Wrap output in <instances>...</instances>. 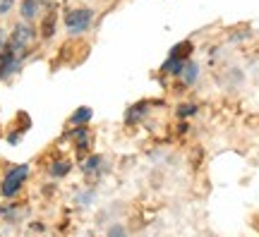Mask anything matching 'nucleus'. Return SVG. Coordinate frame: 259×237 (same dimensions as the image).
Masks as SVG:
<instances>
[{
	"instance_id": "8",
	"label": "nucleus",
	"mask_w": 259,
	"mask_h": 237,
	"mask_svg": "<svg viewBox=\"0 0 259 237\" xmlns=\"http://www.w3.org/2000/svg\"><path fill=\"white\" fill-rule=\"evenodd\" d=\"M38 5H41V0H24V5H22V17L34 19L38 12Z\"/></svg>"
},
{
	"instance_id": "7",
	"label": "nucleus",
	"mask_w": 259,
	"mask_h": 237,
	"mask_svg": "<svg viewBox=\"0 0 259 237\" xmlns=\"http://www.w3.org/2000/svg\"><path fill=\"white\" fill-rule=\"evenodd\" d=\"M89 120H92V108H77L72 113V118H70V125L72 127H82Z\"/></svg>"
},
{
	"instance_id": "4",
	"label": "nucleus",
	"mask_w": 259,
	"mask_h": 237,
	"mask_svg": "<svg viewBox=\"0 0 259 237\" xmlns=\"http://www.w3.org/2000/svg\"><path fill=\"white\" fill-rule=\"evenodd\" d=\"M29 175V165H17V168H12L8 175H5V180H3V184H0V189H3V194L5 197H15L19 192V187L24 184V180H27Z\"/></svg>"
},
{
	"instance_id": "2",
	"label": "nucleus",
	"mask_w": 259,
	"mask_h": 237,
	"mask_svg": "<svg viewBox=\"0 0 259 237\" xmlns=\"http://www.w3.org/2000/svg\"><path fill=\"white\" fill-rule=\"evenodd\" d=\"M94 19V10L92 8H70L65 10V27L70 29L72 34H82L89 29Z\"/></svg>"
},
{
	"instance_id": "6",
	"label": "nucleus",
	"mask_w": 259,
	"mask_h": 237,
	"mask_svg": "<svg viewBox=\"0 0 259 237\" xmlns=\"http://www.w3.org/2000/svg\"><path fill=\"white\" fill-rule=\"evenodd\" d=\"M56 19H58V12L53 8H48L46 17H44V24H41V34H44V38H51L53 34H56Z\"/></svg>"
},
{
	"instance_id": "10",
	"label": "nucleus",
	"mask_w": 259,
	"mask_h": 237,
	"mask_svg": "<svg viewBox=\"0 0 259 237\" xmlns=\"http://www.w3.org/2000/svg\"><path fill=\"white\" fill-rule=\"evenodd\" d=\"M67 170H70V161H58V165H53V168H51V173L56 175V177L65 175Z\"/></svg>"
},
{
	"instance_id": "1",
	"label": "nucleus",
	"mask_w": 259,
	"mask_h": 237,
	"mask_svg": "<svg viewBox=\"0 0 259 237\" xmlns=\"http://www.w3.org/2000/svg\"><path fill=\"white\" fill-rule=\"evenodd\" d=\"M5 46L15 53V58H17L19 63L24 60V55L31 51V46H34V29L29 27V24H17V27L12 29V34H10L8 43Z\"/></svg>"
},
{
	"instance_id": "5",
	"label": "nucleus",
	"mask_w": 259,
	"mask_h": 237,
	"mask_svg": "<svg viewBox=\"0 0 259 237\" xmlns=\"http://www.w3.org/2000/svg\"><path fill=\"white\" fill-rule=\"evenodd\" d=\"M17 65H19V60L15 58V53L8 46H3V51H0V79L10 77V74L17 70Z\"/></svg>"
},
{
	"instance_id": "12",
	"label": "nucleus",
	"mask_w": 259,
	"mask_h": 237,
	"mask_svg": "<svg viewBox=\"0 0 259 237\" xmlns=\"http://www.w3.org/2000/svg\"><path fill=\"white\" fill-rule=\"evenodd\" d=\"M111 235H125V230H122V228H113Z\"/></svg>"
},
{
	"instance_id": "11",
	"label": "nucleus",
	"mask_w": 259,
	"mask_h": 237,
	"mask_svg": "<svg viewBox=\"0 0 259 237\" xmlns=\"http://www.w3.org/2000/svg\"><path fill=\"white\" fill-rule=\"evenodd\" d=\"M10 8H12V0H0V15H3V12H8Z\"/></svg>"
},
{
	"instance_id": "3",
	"label": "nucleus",
	"mask_w": 259,
	"mask_h": 237,
	"mask_svg": "<svg viewBox=\"0 0 259 237\" xmlns=\"http://www.w3.org/2000/svg\"><path fill=\"white\" fill-rule=\"evenodd\" d=\"M190 53H192V41H183V43H178L173 51H170V55H168V60L163 63V70L170 74H176L183 70V65H185V60L190 58Z\"/></svg>"
},
{
	"instance_id": "9",
	"label": "nucleus",
	"mask_w": 259,
	"mask_h": 237,
	"mask_svg": "<svg viewBox=\"0 0 259 237\" xmlns=\"http://www.w3.org/2000/svg\"><path fill=\"white\" fill-rule=\"evenodd\" d=\"M180 72H183V79H185V84L194 82V77H197V65H194V63H185Z\"/></svg>"
}]
</instances>
